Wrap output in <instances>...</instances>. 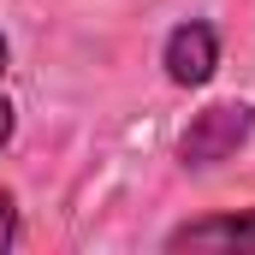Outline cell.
Segmentation results:
<instances>
[{
    "label": "cell",
    "mask_w": 255,
    "mask_h": 255,
    "mask_svg": "<svg viewBox=\"0 0 255 255\" xmlns=\"http://www.w3.org/2000/svg\"><path fill=\"white\" fill-rule=\"evenodd\" d=\"M255 130V107L250 101H214V107H202L184 136H178V160L190 166V172H208V166H220V160H232L244 142H250Z\"/></svg>",
    "instance_id": "1"
},
{
    "label": "cell",
    "mask_w": 255,
    "mask_h": 255,
    "mask_svg": "<svg viewBox=\"0 0 255 255\" xmlns=\"http://www.w3.org/2000/svg\"><path fill=\"white\" fill-rule=\"evenodd\" d=\"M160 65H166V77H172L178 89H202V83L220 71V30L202 24V18L172 24L166 42H160Z\"/></svg>",
    "instance_id": "2"
},
{
    "label": "cell",
    "mask_w": 255,
    "mask_h": 255,
    "mask_svg": "<svg viewBox=\"0 0 255 255\" xmlns=\"http://www.w3.org/2000/svg\"><path fill=\"white\" fill-rule=\"evenodd\" d=\"M166 250H255V208H250V214L184 220V226L166 232Z\"/></svg>",
    "instance_id": "3"
},
{
    "label": "cell",
    "mask_w": 255,
    "mask_h": 255,
    "mask_svg": "<svg viewBox=\"0 0 255 255\" xmlns=\"http://www.w3.org/2000/svg\"><path fill=\"white\" fill-rule=\"evenodd\" d=\"M18 244V202H12V190H0V255Z\"/></svg>",
    "instance_id": "4"
},
{
    "label": "cell",
    "mask_w": 255,
    "mask_h": 255,
    "mask_svg": "<svg viewBox=\"0 0 255 255\" xmlns=\"http://www.w3.org/2000/svg\"><path fill=\"white\" fill-rule=\"evenodd\" d=\"M12 125H18V119H12V101H0V148L12 142Z\"/></svg>",
    "instance_id": "5"
},
{
    "label": "cell",
    "mask_w": 255,
    "mask_h": 255,
    "mask_svg": "<svg viewBox=\"0 0 255 255\" xmlns=\"http://www.w3.org/2000/svg\"><path fill=\"white\" fill-rule=\"evenodd\" d=\"M0 71H6V36H0Z\"/></svg>",
    "instance_id": "6"
}]
</instances>
